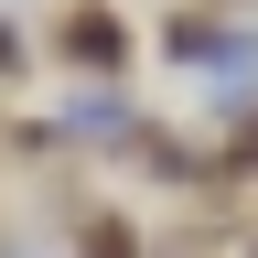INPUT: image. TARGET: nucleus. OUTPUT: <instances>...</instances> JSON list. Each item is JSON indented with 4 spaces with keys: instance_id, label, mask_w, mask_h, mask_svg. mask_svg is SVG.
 <instances>
[{
    "instance_id": "6",
    "label": "nucleus",
    "mask_w": 258,
    "mask_h": 258,
    "mask_svg": "<svg viewBox=\"0 0 258 258\" xmlns=\"http://www.w3.org/2000/svg\"><path fill=\"white\" fill-rule=\"evenodd\" d=\"M22 76H32V43H22L11 22H0V86H22Z\"/></svg>"
},
{
    "instance_id": "7",
    "label": "nucleus",
    "mask_w": 258,
    "mask_h": 258,
    "mask_svg": "<svg viewBox=\"0 0 258 258\" xmlns=\"http://www.w3.org/2000/svg\"><path fill=\"white\" fill-rule=\"evenodd\" d=\"M205 11H247V0H205Z\"/></svg>"
},
{
    "instance_id": "1",
    "label": "nucleus",
    "mask_w": 258,
    "mask_h": 258,
    "mask_svg": "<svg viewBox=\"0 0 258 258\" xmlns=\"http://www.w3.org/2000/svg\"><path fill=\"white\" fill-rule=\"evenodd\" d=\"M43 43H54L64 76H118V86H129V54H140L108 0H54V32H43Z\"/></svg>"
},
{
    "instance_id": "5",
    "label": "nucleus",
    "mask_w": 258,
    "mask_h": 258,
    "mask_svg": "<svg viewBox=\"0 0 258 258\" xmlns=\"http://www.w3.org/2000/svg\"><path fill=\"white\" fill-rule=\"evenodd\" d=\"M161 54H226V43H215V22H194V11H172V22H161Z\"/></svg>"
},
{
    "instance_id": "3",
    "label": "nucleus",
    "mask_w": 258,
    "mask_h": 258,
    "mask_svg": "<svg viewBox=\"0 0 258 258\" xmlns=\"http://www.w3.org/2000/svg\"><path fill=\"white\" fill-rule=\"evenodd\" d=\"M76 258H151V237L118 205H86V194H76Z\"/></svg>"
},
{
    "instance_id": "2",
    "label": "nucleus",
    "mask_w": 258,
    "mask_h": 258,
    "mask_svg": "<svg viewBox=\"0 0 258 258\" xmlns=\"http://www.w3.org/2000/svg\"><path fill=\"white\" fill-rule=\"evenodd\" d=\"M129 172H151V183H172V194H205L215 183V161L183 140V129H129Z\"/></svg>"
},
{
    "instance_id": "8",
    "label": "nucleus",
    "mask_w": 258,
    "mask_h": 258,
    "mask_svg": "<svg viewBox=\"0 0 258 258\" xmlns=\"http://www.w3.org/2000/svg\"><path fill=\"white\" fill-rule=\"evenodd\" d=\"M237 247H247V258H258V226H247V237H237Z\"/></svg>"
},
{
    "instance_id": "4",
    "label": "nucleus",
    "mask_w": 258,
    "mask_h": 258,
    "mask_svg": "<svg viewBox=\"0 0 258 258\" xmlns=\"http://www.w3.org/2000/svg\"><path fill=\"white\" fill-rule=\"evenodd\" d=\"M215 183H258V108H237V129L215 151Z\"/></svg>"
}]
</instances>
